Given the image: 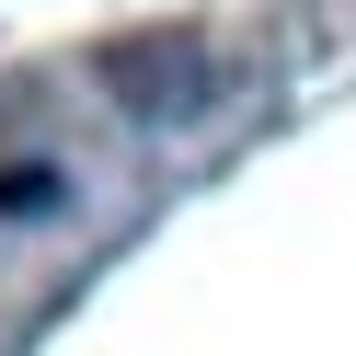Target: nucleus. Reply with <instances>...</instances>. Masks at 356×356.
<instances>
[]
</instances>
